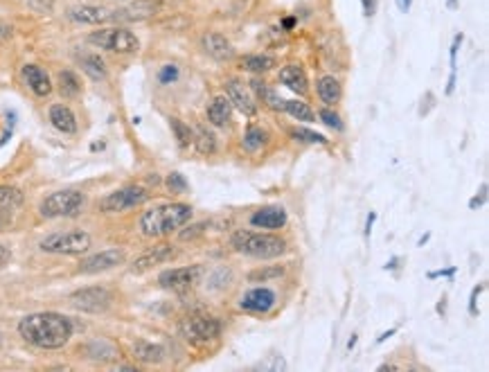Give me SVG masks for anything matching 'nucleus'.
Instances as JSON below:
<instances>
[{
	"instance_id": "1",
	"label": "nucleus",
	"mask_w": 489,
	"mask_h": 372,
	"mask_svg": "<svg viewBox=\"0 0 489 372\" xmlns=\"http://www.w3.org/2000/svg\"><path fill=\"white\" fill-rule=\"evenodd\" d=\"M18 334L25 343L41 350H59L72 336V323L54 311L30 313L18 323Z\"/></svg>"
},
{
	"instance_id": "2",
	"label": "nucleus",
	"mask_w": 489,
	"mask_h": 372,
	"mask_svg": "<svg viewBox=\"0 0 489 372\" xmlns=\"http://www.w3.org/2000/svg\"><path fill=\"white\" fill-rule=\"evenodd\" d=\"M189 203H162L142 212L140 217V231L147 237H165L169 233L183 228L192 219Z\"/></svg>"
},
{
	"instance_id": "3",
	"label": "nucleus",
	"mask_w": 489,
	"mask_h": 372,
	"mask_svg": "<svg viewBox=\"0 0 489 372\" xmlns=\"http://www.w3.org/2000/svg\"><path fill=\"white\" fill-rule=\"evenodd\" d=\"M230 244L237 253H242L253 260H275L286 253V240L271 233H255V231H235L230 237Z\"/></svg>"
},
{
	"instance_id": "4",
	"label": "nucleus",
	"mask_w": 489,
	"mask_h": 372,
	"mask_svg": "<svg viewBox=\"0 0 489 372\" xmlns=\"http://www.w3.org/2000/svg\"><path fill=\"white\" fill-rule=\"evenodd\" d=\"M178 332L189 346L203 348L222 336V323L205 313H189L178 323Z\"/></svg>"
},
{
	"instance_id": "5",
	"label": "nucleus",
	"mask_w": 489,
	"mask_h": 372,
	"mask_svg": "<svg viewBox=\"0 0 489 372\" xmlns=\"http://www.w3.org/2000/svg\"><path fill=\"white\" fill-rule=\"evenodd\" d=\"M88 43L115 54H136L140 50L138 36L127 27H102V30L88 34Z\"/></svg>"
},
{
	"instance_id": "6",
	"label": "nucleus",
	"mask_w": 489,
	"mask_h": 372,
	"mask_svg": "<svg viewBox=\"0 0 489 372\" xmlns=\"http://www.w3.org/2000/svg\"><path fill=\"white\" fill-rule=\"evenodd\" d=\"M84 208V194L79 189H59L50 196L43 199L38 212L45 219H61V217H75Z\"/></svg>"
},
{
	"instance_id": "7",
	"label": "nucleus",
	"mask_w": 489,
	"mask_h": 372,
	"mask_svg": "<svg viewBox=\"0 0 489 372\" xmlns=\"http://www.w3.org/2000/svg\"><path fill=\"white\" fill-rule=\"evenodd\" d=\"M93 240L88 233L84 231H68V233H54L50 237H45L41 242V251L43 253H52V255H82L91 248Z\"/></svg>"
},
{
	"instance_id": "8",
	"label": "nucleus",
	"mask_w": 489,
	"mask_h": 372,
	"mask_svg": "<svg viewBox=\"0 0 489 372\" xmlns=\"http://www.w3.org/2000/svg\"><path fill=\"white\" fill-rule=\"evenodd\" d=\"M145 201H149L147 189L140 185H129L104 196L100 201V208H102V212H107V215H118V212H124V210L138 208Z\"/></svg>"
},
{
	"instance_id": "9",
	"label": "nucleus",
	"mask_w": 489,
	"mask_h": 372,
	"mask_svg": "<svg viewBox=\"0 0 489 372\" xmlns=\"http://www.w3.org/2000/svg\"><path fill=\"white\" fill-rule=\"evenodd\" d=\"M201 275H203V266L192 264V266H178V269H167L158 275V284L162 289L169 291H185L199 284Z\"/></svg>"
},
{
	"instance_id": "10",
	"label": "nucleus",
	"mask_w": 489,
	"mask_h": 372,
	"mask_svg": "<svg viewBox=\"0 0 489 372\" xmlns=\"http://www.w3.org/2000/svg\"><path fill=\"white\" fill-rule=\"evenodd\" d=\"M70 302L77 309H82L86 313H102L111 307L113 293L104 287H86V289L75 291L70 295Z\"/></svg>"
},
{
	"instance_id": "11",
	"label": "nucleus",
	"mask_w": 489,
	"mask_h": 372,
	"mask_svg": "<svg viewBox=\"0 0 489 372\" xmlns=\"http://www.w3.org/2000/svg\"><path fill=\"white\" fill-rule=\"evenodd\" d=\"M226 98L233 104V109H237L242 116L246 118L257 116V100L253 98L248 84H244L242 79H237V77L226 79Z\"/></svg>"
},
{
	"instance_id": "12",
	"label": "nucleus",
	"mask_w": 489,
	"mask_h": 372,
	"mask_svg": "<svg viewBox=\"0 0 489 372\" xmlns=\"http://www.w3.org/2000/svg\"><path fill=\"white\" fill-rule=\"evenodd\" d=\"M275 304H277V295H275L273 289H268V287H253V289H248L242 295V300H239V309L248 311V313H260V316H264V313L273 311Z\"/></svg>"
},
{
	"instance_id": "13",
	"label": "nucleus",
	"mask_w": 489,
	"mask_h": 372,
	"mask_svg": "<svg viewBox=\"0 0 489 372\" xmlns=\"http://www.w3.org/2000/svg\"><path fill=\"white\" fill-rule=\"evenodd\" d=\"M289 222V215L282 206H264L251 215V226L262 231H280Z\"/></svg>"
},
{
	"instance_id": "14",
	"label": "nucleus",
	"mask_w": 489,
	"mask_h": 372,
	"mask_svg": "<svg viewBox=\"0 0 489 372\" xmlns=\"http://www.w3.org/2000/svg\"><path fill=\"white\" fill-rule=\"evenodd\" d=\"M201 50L217 61H230L235 56L233 43L219 32H205L203 36H201Z\"/></svg>"
},
{
	"instance_id": "15",
	"label": "nucleus",
	"mask_w": 489,
	"mask_h": 372,
	"mask_svg": "<svg viewBox=\"0 0 489 372\" xmlns=\"http://www.w3.org/2000/svg\"><path fill=\"white\" fill-rule=\"evenodd\" d=\"M277 79H280L282 86H286L289 91H293L295 95H300L304 98L306 93H309V77H306V72L300 63H286L280 68L277 72Z\"/></svg>"
},
{
	"instance_id": "16",
	"label": "nucleus",
	"mask_w": 489,
	"mask_h": 372,
	"mask_svg": "<svg viewBox=\"0 0 489 372\" xmlns=\"http://www.w3.org/2000/svg\"><path fill=\"white\" fill-rule=\"evenodd\" d=\"M124 262V253L118 251V248H109V251H102L98 255H91L79 264L82 273H102L109 271L113 266H120Z\"/></svg>"
},
{
	"instance_id": "17",
	"label": "nucleus",
	"mask_w": 489,
	"mask_h": 372,
	"mask_svg": "<svg viewBox=\"0 0 489 372\" xmlns=\"http://www.w3.org/2000/svg\"><path fill=\"white\" fill-rule=\"evenodd\" d=\"M171 257H174V246H171V244H158V246L149 248L147 253H142L138 260L133 262L131 271L133 273H145V271L153 269V266L165 264L167 260H171Z\"/></svg>"
},
{
	"instance_id": "18",
	"label": "nucleus",
	"mask_w": 489,
	"mask_h": 372,
	"mask_svg": "<svg viewBox=\"0 0 489 372\" xmlns=\"http://www.w3.org/2000/svg\"><path fill=\"white\" fill-rule=\"evenodd\" d=\"M23 79L27 84L36 98H47L52 93V82H50V75H47L41 65L36 63H25L23 65Z\"/></svg>"
},
{
	"instance_id": "19",
	"label": "nucleus",
	"mask_w": 489,
	"mask_h": 372,
	"mask_svg": "<svg viewBox=\"0 0 489 372\" xmlns=\"http://www.w3.org/2000/svg\"><path fill=\"white\" fill-rule=\"evenodd\" d=\"M233 104H230V100L226 98V95H217V98H212V102L208 104V122L212 124V127L217 129H226L230 122H233Z\"/></svg>"
},
{
	"instance_id": "20",
	"label": "nucleus",
	"mask_w": 489,
	"mask_h": 372,
	"mask_svg": "<svg viewBox=\"0 0 489 372\" xmlns=\"http://www.w3.org/2000/svg\"><path fill=\"white\" fill-rule=\"evenodd\" d=\"M68 16L77 23H84V25H102V23H109L111 21V12L107 7H98V5H77L70 7Z\"/></svg>"
},
{
	"instance_id": "21",
	"label": "nucleus",
	"mask_w": 489,
	"mask_h": 372,
	"mask_svg": "<svg viewBox=\"0 0 489 372\" xmlns=\"http://www.w3.org/2000/svg\"><path fill=\"white\" fill-rule=\"evenodd\" d=\"M316 93H318V98L325 107L334 109L343 98V86L334 75H323V77H318V82H316Z\"/></svg>"
},
{
	"instance_id": "22",
	"label": "nucleus",
	"mask_w": 489,
	"mask_h": 372,
	"mask_svg": "<svg viewBox=\"0 0 489 372\" xmlns=\"http://www.w3.org/2000/svg\"><path fill=\"white\" fill-rule=\"evenodd\" d=\"M275 56L266 54V52H255V54H246L239 59V68L251 72V75H266L268 70L275 68Z\"/></svg>"
},
{
	"instance_id": "23",
	"label": "nucleus",
	"mask_w": 489,
	"mask_h": 372,
	"mask_svg": "<svg viewBox=\"0 0 489 372\" xmlns=\"http://www.w3.org/2000/svg\"><path fill=\"white\" fill-rule=\"evenodd\" d=\"M131 350H133V359L142 361V364H160L165 359V348L151 341H136Z\"/></svg>"
},
{
	"instance_id": "24",
	"label": "nucleus",
	"mask_w": 489,
	"mask_h": 372,
	"mask_svg": "<svg viewBox=\"0 0 489 372\" xmlns=\"http://www.w3.org/2000/svg\"><path fill=\"white\" fill-rule=\"evenodd\" d=\"M50 122L56 131L61 133H75L77 131V118L75 113L63 107V104H52L50 107Z\"/></svg>"
},
{
	"instance_id": "25",
	"label": "nucleus",
	"mask_w": 489,
	"mask_h": 372,
	"mask_svg": "<svg viewBox=\"0 0 489 372\" xmlns=\"http://www.w3.org/2000/svg\"><path fill=\"white\" fill-rule=\"evenodd\" d=\"M79 68L88 75L91 79L95 82H100L104 79L109 75L107 70V63H104V59L100 54H95V52H86V54H79Z\"/></svg>"
},
{
	"instance_id": "26",
	"label": "nucleus",
	"mask_w": 489,
	"mask_h": 372,
	"mask_svg": "<svg viewBox=\"0 0 489 372\" xmlns=\"http://www.w3.org/2000/svg\"><path fill=\"white\" fill-rule=\"evenodd\" d=\"M153 7L147 0H140V3L131 5V7H124L118 9V12H111V21H140V18H147L153 14Z\"/></svg>"
},
{
	"instance_id": "27",
	"label": "nucleus",
	"mask_w": 489,
	"mask_h": 372,
	"mask_svg": "<svg viewBox=\"0 0 489 372\" xmlns=\"http://www.w3.org/2000/svg\"><path fill=\"white\" fill-rule=\"evenodd\" d=\"M268 145V133L262 127H255V124H248L242 138V147L248 151V154H255Z\"/></svg>"
},
{
	"instance_id": "28",
	"label": "nucleus",
	"mask_w": 489,
	"mask_h": 372,
	"mask_svg": "<svg viewBox=\"0 0 489 372\" xmlns=\"http://www.w3.org/2000/svg\"><path fill=\"white\" fill-rule=\"evenodd\" d=\"M86 352H88V359H95V361H111V359H118L120 355L118 348L104 339L91 341L88 346H86Z\"/></svg>"
},
{
	"instance_id": "29",
	"label": "nucleus",
	"mask_w": 489,
	"mask_h": 372,
	"mask_svg": "<svg viewBox=\"0 0 489 372\" xmlns=\"http://www.w3.org/2000/svg\"><path fill=\"white\" fill-rule=\"evenodd\" d=\"M56 86H59V93L68 100L82 93V82L75 70H61L59 77H56Z\"/></svg>"
},
{
	"instance_id": "30",
	"label": "nucleus",
	"mask_w": 489,
	"mask_h": 372,
	"mask_svg": "<svg viewBox=\"0 0 489 372\" xmlns=\"http://www.w3.org/2000/svg\"><path fill=\"white\" fill-rule=\"evenodd\" d=\"M284 111L289 113L293 120H298V122H313L316 120L313 109L304 100H298V98L284 102Z\"/></svg>"
},
{
	"instance_id": "31",
	"label": "nucleus",
	"mask_w": 489,
	"mask_h": 372,
	"mask_svg": "<svg viewBox=\"0 0 489 372\" xmlns=\"http://www.w3.org/2000/svg\"><path fill=\"white\" fill-rule=\"evenodd\" d=\"M194 145L201 154H215L217 151V136L208 127H199L196 133H194Z\"/></svg>"
},
{
	"instance_id": "32",
	"label": "nucleus",
	"mask_w": 489,
	"mask_h": 372,
	"mask_svg": "<svg viewBox=\"0 0 489 372\" xmlns=\"http://www.w3.org/2000/svg\"><path fill=\"white\" fill-rule=\"evenodd\" d=\"M463 41H465V36L458 34L451 43V50H449V68H451V72H449V82H447V91H444L447 95H451L456 91V75H458L456 59H458V50H460V45H463Z\"/></svg>"
},
{
	"instance_id": "33",
	"label": "nucleus",
	"mask_w": 489,
	"mask_h": 372,
	"mask_svg": "<svg viewBox=\"0 0 489 372\" xmlns=\"http://www.w3.org/2000/svg\"><path fill=\"white\" fill-rule=\"evenodd\" d=\"M169 127H171V133H174V138L178 142V147H189V145H194V133H192V129L187 127L185 122H180L178 118H171L169 120Z\"/></svg>"
},
{
	"instance_id": "34",
	"label": "nucleus",
	"mask_w": 489,
	"mask_h": 372,
	"mask_svg": "<svg viewBox=\"0 0 489 372\" xmlns=\"http://www.w3.org/2000/svg\"><path fill=\"white\" fill-rule=\"evenodd\" d=\"M21 203H23L21 189H16L12 185H0V210H14Z\"/></svg>"
},
{
	"instance_id": "35",
	"label": "nucleus",
	"mask_w": 489,
	"mask_h": 372,
	"mask_svg": "<svg viewBox=\"0 0 489 372\" xmlns=\"http://www.w3.org/2000/svg\"><path fill=\"white\" fill-rule=\"evenodd\" d=\"M291 138L298 140V142H306V145H327V138L323 136L318 131H311V129H304V127H298V129H291Z\"/></svg>"
},
{
	"instance_id": "36",
	"label": "nucleus",
	"mask_w": 489,
	"mask_h": 372,
	"mask_svg": "<svg viewBox=\"0 0 489 372\" xmlns=\"http://www.w3.org/2000/svg\"><path fill=\"white\" fill-rule=\"evenodd\" d=\"M284 275V266H264V269H257L248 275V280L251 282H268V280H277Z\"/></svg>"
},
{
	"instance_id": "37",
	"label": "nucleus",
	"mask_w": 489,
	"mask_h": 372,
	"mask_svg": "<svg viewBox=\"0 0 489 372\" xmlns=\"http://www.w3.org/2000/svg\"><path fill=\"white\" fill-rule=\"evenodd\" d=\"M318 118H320V122H323V124H327L329 129H336V131H343V129H345V127H343L341 116H339L336 111H332L329 107L320 109V111H318Z\"/></svg>"
},
{
	"instance_id": "38",
	"label": "nucleus",
	"mask_w": 489,
	"mask_h": 372,
	"mask_svg": "<svg viewBox=\"0 0 489 372\" xmlns=\"http://www.w3.org/2000/svg\"><path fill=\"white\" fill-rule=\"evenodd\" d=\"M165 183H167V187H169L174 194H185V192H187V187H189V185H187V180H185V176L180 174V171H171V174L167 176Z\"/></svg>"
},
{
	"instance_id": "39",
	"label": "nucleus",
	"mask_w": 489,
	"mask_h": 372,
	"mask_svg": "<svg viewBox=\"0 0 489 372\" xmlns=\"http://www.w3.org/2000/svg\"><path fill=\"white\" fill-rule=\"evenodd\" d=\"M178 75H180L178 65H176V63H167V65H162V68L158 70V82H160L162 86L174 84V82L178 79Z\"/></svg>"
},
{
	"instance_id": "40",
	"label": "nucleus",
	"mask_w": 489,
	"mask_h": 372,
	"mask_svg": "<svg viewBox=\"0 0 489 372\" xmlns=\"http://www.w3.org/2000/svg\"><path fill=\"white\" fill-rule=\"evenodd\" d=\"M260 102L266 104V107H271L273 111H284V100L280 98V95H277V91L271 88V86H268V88L264 91V95H262Z\"/></svg>"
},
{
	"instance_id": "41",
	"label": "nucleus",
	"mask_w": 489,
	"mask_h": 372,
	"mask_svg": "<svg viewBox=\"0 0 489 372\" xmlns=\"http://www.w3.org/2000/svg\"><path fill=\"white\" fill-rule=\"evenodd\" d=\"M487 289V284L485 282H481L478 284V287L472 291V295H469V313H472V316H478V307H476V300H478V295H481L483 291Z\"/></svg>"
},
{
	"instance_id": "42",
	"label": "nucleus",
	"mask_w": 489,
	"mask_h": 372,
	"mask_svg": "<svg viewBox=\"0 0 489 372\" xmlns=\"http://www.w3.org/2000/svg\"><path fill=\"white\" fill-rule=\"evenodd\" d=\"M487 201V183L481 185V189H478V194L469 201V210H478V208H483Z\"/></svg>"
},
{
	"instance_id": "43",
	"label": "nucleus",
	"mask_w": 489,
	"mask_h": 372,
	"mask_svg": "<svg viewBox=\"0 0 489 372\" xmlns=\"http://www.w3.org/2000/svg\"><path fill=\"white\" fill-rule=\"evenodd\" d=\"M361 7H363V16H366V18H372V16L377 14L379 3H377V0H361Z\"/></svg>"
},
{
	"instance_id": "44",
	"label": "nucleus",
	"mask_w": 489,
	"mask_h": 372,
	"mask_svg": "<svg viewBox=\"0 0 489 372\" xmlns=\"http://www.w3.org/2000/svg\"><path fill=\"white\" fill-rule=\"evenodd\" d=\"M435 107V95L433 93H426V104L424 102H421V109H419V116L421 118H424V116H428V113H430V109H433Z\"/></svg>"
},
{
	"instance_id": "45",
	"label": "nucleus",
	"mask_w": 489,
	"mask_h": 372,
	"mask_svg": "<svg viewBox=\"0 0 489 372\" xmlns=\"http://www.w3.org/2000/svg\"><path fill=\"white\" fill-rule=\"evenodd\" d=\"M453 273H456V266H449V269H440V271L426 273V278H428V280H435V278H451Z\"/></svg>"
},
{
	"instance_id": "46",
	"label": "nucleus",
	"mask_w": 489,
	"mask_h": 372,
	"mask_svg": "<svg viewBox=\"0 0 489 372\" xmlns=\"http://www.w3.org/2000/svg\"><path fill=\"white\" fill-rule=\"evenodd\" d=\"M203 228H205V224H196V226L185 228V231H189V233H180V240H192V237H196V235L203 233Z\"/></svg>"
},
{
	"instance_id": "47",
	"label": "nucleus",
	"mask_w": 489,
	"mask_h": 372,
	"mask_svg": "<svg viewBox=\"0 0 489 372\" xmlns=\"http://www.w3.org/2000/svg\"><path fill=\"white\" fill-rule=\"evenodd\" d=\"M9 260H12V251H9V246L0 244V269H5V266L9 264Z\"/></svg>"
},
{
	"instance_id": "48",
	"label": "nucleus",
	"mask_w": 489,
	"mask_h": 372,
	"mask_svg": "<svg viewBox=\"0 0 489 372\" xmlns=\"http://www.w3.org/2000/svg\"><path fill=\"white\" fill-rule=\"evenodd\" d=\"M375 222H377V212H370L368 215V222H366V237L372 235V226H375Z\"/></svg>"
},
{
	"instance_id": "49",
	"label": "nucleus",
	"mask_w": 489,
	"mask_h": 372,
	"mask_svg": "<svg viewBox=\"0 0 489 372\" xmlns=\"http://www.w3.org/2000/svg\"><path fill=\"white\" fill-rule=\"evenodd\" d=\"M395 334H397V327H392V330H388V332H383L381 336L377 339V346H381V343H386L390 336H395Z\"/></svg>"
},
{
	"instance_id": "50",
	"label": "nucleus",
	"mask_w": 489,
	"mask_h": 372,
	"mask_svg": "<svg viewBox=\"0 0 489 372\" xmlns=\"http://www.w3.org/2000/svg\"><path fill=\"white\" fill-rule=\"evenodd\" d=\"M410 5H413V0H397V7L401 9V12H408V9H410Z\"/></svg>"
},
{
	"instance_id": "51",
	"label": "nucleus",
	"mask_w": 489,
	"mask_h": 372,
	"mask_svg": "<svg viewBox=\"0 0 489 372\" xmlns=\"http://www.w3.org/2000/svg\"><path fill=\"white\" fill-rule=\"evenodd\" d=\"M397 264H399V257H392V260L386 264V271H392V269H397Z\"/></svg>"
},
{
	"instance_id": "52",
	"label": "nucleus",
	"mask_w": 489,
	"mask_h": 372,
	"mask_svg": "<svg viewBox=\"0 0 489 372\" xmlns=\"http://www.w3.org/2000/svg\"><path fill=\"white\" fill-rule=\"evenodd\" d=\"M282 25H284V30H291V27L295 25V18H284Z\"/></svg>"
},
{
	"instance_id": "53",
	"label": "nucleus",
	"mask_w": 489,
	"mask_h": 372,
	"mask_svg": "<svg viewBox=\"0 0 489 372\" xmlns=\"http://www.w3.org/2000/svg\"><path fill=\"white\" fill-rule=\"evenodd\" d=\"M447 295H442V298H440V304H437V313H444V309H447Z\"/></svg>"
},
{
	"instance_id": "54",
	"label": "nucleus",
	"mask_w": 489,
	"mask_h": 372,
	"mask_svg": "<svg viewBox=\"0 0 489 372\" xmlns=\"http://www.w3.org/2000/svg\"><path fill=\"white\" fill-rule=\"evenodd\" d=\"M354 346H357V334H352V339H350V343H348V350H352Z\"/></svg>"
},
{
	"instance_id": "55",
	"label": "nucleus",
	"mask_w": 489,
	"mask_h": 372,
	"mask_svg": "<svg viewBox=\"0 0 489 372\" xmlns=\"http://www.w3.org/2000/svg\"><path fill=\"white\" fill-rule=\"evenodd\" d=\"M447 7H449V9H456V7H458V0H449Z\"/></svg>"
},
{
	"instance_id": "56",
	"label": "nucleus",
	"mask_w": 489,
	"mask_h": 372,
	"mask_svg": "<svg viewBox=\"0 0 489 372\" xmlns=\"http://www.w3.org/2000/svg\"><path fill=\"white\" fill-rule=\"evenodd\" d=\"M428 237H430V235H424V237H421V240H419L417 244H419V246H424V244L428 242Z\"/></svg>"
}]
</instances>
